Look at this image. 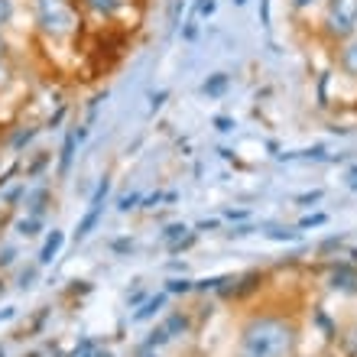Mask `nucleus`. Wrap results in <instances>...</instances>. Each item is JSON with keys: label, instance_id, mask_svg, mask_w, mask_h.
Returning <instances> with one entry per match:
<instances>
[{"label": "nucleus", "instance_id": "obj_45", "mask_svg": "<svg viewBox=\"0 0 357 357\" xmlns=\"http://www.w3.org/2000/svg\"><path fill=\"white\" fill-rule=\"evenodd\" d=\"M0 59H10V42H7L3 33H0Z\"/></svg>", "mask_w": 357, "mask_h": 357}, {"label": "nucleus", "instance_id": "obj_22", "mask_svg": "<svg viewBox=\"0 0 357 357\" xmlns=\"http://www.w3.org/2000/svg\"><path fill=\"white\" fill-rule=\"evenodd\" d=\"M195 244H199V231H189V234H185V237H182V241L169 244L166 250L172 253V257H176V253H185V250H192V247H195Z\"/></svg>", "mask_w": 357, "mask_h": 357}, {"label": "nucleus", "instance_id": "obj_46", "mask_svg": "<svg viewBox=\"0 0 357 357\" xmlns=\"http://www.w3.org/2000/svg\"><path fill=\"white\" fill-rule=\"evenodd\" d=\"M347 185H351V189L357 192V163L351 169H347Z\"/></svg>", "mask_w": 357, "mask_h": 357}, {"label": "nucleus", "instance_id": "obj_37", "mask_svg": "<svg viewBox=\"0 0 357 357\" xmlns=\"http://www.w3.org/2000/svg\"><path fill=\"white\" fill-rule=\"evenodd\" d=\"M23 195H26V182H20V185H13V189L7 192V195H3V201H7V205H17V201H20Z\"/></svg>", "mask_w": 357, "mask_h": 357}, {"label": "nucleus", "instance_id": "obj_34", "mask_svg": "<svg viewBox=\"0 0 357 357\" xmlns=\"http://www.w3.org/2000/svg\"><path fill=\"white\" fill-rule=\"evenodd\" d=\"M341 247H345V237L338 234V237H328V241L322 244V247H318V253L325 257V253H331V250H341Z\"/></svg>", "mask_w": 357, "mask_h": 357}, {"label": "nucleus", "instance_id": "obj_21", "mask_svg": "<svg viewBox=\"0 0 357 357\" xmlns=\"http://www.w3.org/2000/svg\"><path fill=\"white\" fill-rule=\"evenodd\" d=\"M49 163H53V153H46V149H39V156L33 159L30 166H26V178H36L42 172V169L49 166Z\"/></svg>", "mask_w": 357, "mask_h": 357}, {"label": "nucleus", "instance_id": "obj_25", "mask_svg": "<svg viewBox=\"0 0 357 357\" xmlns=\"http://www.w3.org/2000/svg\"><path fill=\"white\" fill-rule=\"evenodd\" d=\"M140 201H143V195H140V192H127V195H120V199H117V211H134V208H140Z\"/></svg>", "mask_w": 357, "mask_h": 357}, {"label": "nucleus", "instance_id": "obj_47", "mask_svg": "<svg viewBox=\"0 0 357 357\" xmlns=\"http://www.w3.org/2000/svg\"><path fill=\"white\" fill-rule=\"evenodd\" d=\"M208 228H221V221H218V218H211V221H199V231H208Z\"/></svg>", "mask_w": 357, "mask_h": 357}, {"label": "nucleus", "instance_id": "obj_23", "mask_svg": "<svg viewBox=\"0 0 357 357\" xmlns=\"http://www.w3.org/2000/svg\"><path fill=\"white\" fill-rule=\"evenodd\" d=\"M325 224H328V214L325 211H315V214H305L295 228H299V231H309V228H325Z\"/></svg>", "mask_w": 357, "mask_h": 357}, {"label": "nucleus", "instance_id": "obj_13", "mask_svg": "<svg viewBox=\"0 0 357 357\" xmlns=\"http://www.w3.org/2000/svg\"><path fill=\"white\" fill-rule=\"evenodd\" d=\"M65 241H68V237H65V231H59V228H53V231L46 234V241H42L39 253H36V263H39V266H49V263H53L55 257L62 253Z\"/></svg>", "mask_w": 357, "mask_h": 357}, {"label": "nucleus", "instance_id": "obj_7", "mask_svg": "<svg viewBox=\"0 0 357 357\" xmlns=\"http://www.w3.org/2000/svg\"><path fill=\"white\" fill-rule=\"evenodd\" d=\"M75 7L82 10V17H95V20L114 23L117 13L124 10V0H75Z\"/></svg>", "mask_w": 357, "mask_h": 357}, {"label": "nucleus", "instance_id": "obj_10", "mask_svg": "<svg viewBox=\"0 0 357 357\" xmlns=\"http://www.w3.org/2000/svg\"><path fill=\"white\" fill-rule=\"evenodd\" d=\"M159 325L166 328L169 341H172V338H178V335H192V331H195V315H192L189 309H176V312H169Z\"/></svg>", "mask_w": 357, "mask_h": 357}, {"label": "nucleus", "instance_id": "obj_32", "mask_svg": "<svg viewBox=\"0 0 357 357\" xmlns=\"http://www.w3.org/2000/svg\"><path fill=\"white\" fill-rule=\"evenodd\" d=\"M147 299H149V293H147V289H140V286L134 289V293H127V305H130V309H140Z\"/></svg>", "mask_w": 357, "mask_h": 357}, {"label": "nucleus", "instance_id": "obj_4", "mask_svg": "<svg viewBox=\"0 0 357 357\" xmlns=\"http://www.w3.org/2000/svg\"><path fill=\"white\" fill-rule=\"evenodd\" d=\"M111 185H114V178H111V176H101V182H98L95 192H91L88 211L82 214L78 228H75V244H84L88 237H91V234H95L98 224H101V218H104V201H107V195H111Z\"/></svg>", "mask_w": 357, "mask_h": 357}, {"label": "nucleus", "instance_id": "obj_2", "mask_svg": "<svg viewBox=\"0 0 357 357\" xmlns=\"http://www.w3.org/2000/svg\"><path fill=\"white\" fill-rule=\"evenodd\" d=\"M33 7V23L39 36L53 42H68L82 33V10L75 7V0H30Z\"/></svg>", "mask_w": 357, "mask_h": 357}, {"label": "nucleus", "instance_id": "obj_42", "mask_svg": "<svg viewBox=\"0 0 357 357\" xmlns=\"http://www.w3.org/2000/svg\"><path fill=\"white\" fill-rule=\"evenodd\" d=\"M65 114H68V107H59V111H55V114L53 117H49V120H46V127H49V130H55V127H59V124H62V120H65Z\"/></svg>", "mask_w": 357, "mask_h": 357}, {"label": "nucleus", "instance_id": "obj_9", "mask_svg": "<svg viewBox=\"0 0 357 357\" xmlns=\"http://www.w3.org/2000/svg\"><path fill=\"white\" fill-rule=\"evenodd\" d=\"M49 205H53V192L46 189V185H33V189H26V195H23V208H26V214H33V218H46V214H49Z\"/></svg>", "mask_w": 357, "mask_h": 357}, {"label": "nucleus", "instance_id": "obj_1", "mask_svg": "<svg viewBox=\"0 0 357 357\" xmlns=\"http://www.w3.org/2000/svg\"><path fill=\"white\" fill-rule=\"evenodd\" d=\"M302 325L293 312L283 309H257L237 328L234 357H299Z\"/></svg>", "mask_w": 357, "mask_h": 357}, {"label": "nucleus", "instance_id": "obj_26", "mask_svg": "<svg viewBox=\"0 0 357 357\" xmlns=\"http://www.w3.org/2000/svg\"><path fill=\"white\" fill-rule=\"evenodd\" d=\"M322 199H325V189H312V192H302V195L295 199V205H302V208H315Z\"/></svg>", "mask_w": 357, "mask_h": 357}, {"label": "nucleus", "instance_id": "obj_19", "mask_svg": "<svg viewBox=\"0 0 357 357\" xmlns=\"http://www.w3.org/2000/svg\"><path fill=\"white\" fill-rule=\"evenodd\" d=\"M192 228L189 224H185V221H172V224H166V228H163V234H159V241L166 244H176V241H182V237H185V234H189Z\"/></svg>", "mask_w": 357, "mask_h": 357}, {"label": "nucleus", "instance_id": "obj_30", "mask_svg": "<svg viewBox=\"0 0 357 357\" xmlns=\"http://www.w3.org/2000/svg\"><path fill=\"white\" fill-rule=\"evenodd\" d=\"M17 257H20V250H17L13 244H7V247H0V270H7L10 263H17Z\"/></svg>", "mask_w": 357, "mask_h": 357}, {"label": "nucleus", "instance_id": "obj_17", "mask_svg": "<svg viewBox=\"0 0 357 357\" xmlns=\"http://www.w3.org/2000/svg\"><path fill=\"white\" fill-rule=\"evenodd\" d=\"M39 130H42V127H36V124H30V127H20V130L13 134V140H10V149H13V153H20L23 147H30L33 140L39 137Z\"/></svg>", "mask_w": 357, "mask_h": 357}, {"label": "nucleus", "instance_id": "obj_8", "mask_svg": "<svg viewBox=\"0 0 357 357\" xmlns=\"http://www.w3.org/2000/svg\"><path fill=\"white\" fill-rule=\"evenodd\" d=\"M335 65H338V75H341V78L357 82V36H351L347 42L335 46Z\"/></svg>", "mask_w": 357, "mask_h": 357}, {"label": "nucleus", "instance_id": "obj_39", "mask_svg": "<svg viewBox=\"0 0 357 357\" xmlns=\"http://www.w3.org/2000/svg\"><path fill=\"white\" fill-rule=\"evenodd\" d=\"M166 98H169V88H163V91H156V95L149 98V114H156L159 107L166 104Z\"/></svg>", "mask_w": 357, "mask_h": 357}, {"label": "nucleus", "instance_id": "obj_44", "mask_svg": "<svg viewBox=\"0 0 357 357\" xmlns=\"http://www.w3.org/2000/svg\"><path fill=\"white\" fill-rule=\"evenodd\" d=\"M270 3H273V0H260V23L266 30H270Z\"/></svg>", "mask_w": 357, "mask_h": 357}, {"label": "nucleus", "instance_id": "obj_38", "mask_svg": "<svg viewBox=\"0 0 357 357\" xmlns=\"http://www.w3.org/2000/svg\"><path fill=\"white\" fill-rule=\"evenodd\" d=\"M182 39H185V42H195V39H199V23H195V17H192V20L182 26Z\"/></svg>", "mask_w": 357, "mask_h": 357}, {"label": "nucleus", "instance_id": "obj_35", "mask_svg": "<svg viewBox=\"0 0 357 357\" xmlns=\"http://www.w3.org/2000/svg\"><path fill=\"white\" fill-rule=\"evenodd\" d=\"M163 205V192H153V195H143V201H140V208L143 211H153Z\"/></svg>", "mask_w": 357, "mask_h": 357}, {"label": "nucleus", "instance_id": "obj_41", "mask_svg": "<svg viewBox=\"0 0 357 357\" xmlns=\"http://www.w3.org/2000/svg\"><path fill=\"white\" fill-rule=\"evenodd\" d=\"M72 357H95V341H88V338H84L82 347H75Z\"/></svg>", "mask_w": 357, "mask_h": 357}, {"label": "nucleus", "instance_id": "obj_6", "mask_svg": "<svg viewBox=\"0 0 357 357\" xmlns=\"http://www.w3.org/2000/svg\"><path fill=\"white\" fill-rule=\"evenodd\" d=\"M328 289L357 295V263H351V260H331L328 263Z\"/></svg>", "mask_w": 357, "mask_h": 357}, {"label": "nucleus", "instance_id": "obj_49", "mask_svg": "<svg viewBox=\"0 0 357 357\" xmlns=\"http://www.w3.org/2000/svg\"><path fill=\"white\" fill-rule=\"evenodd\" d=\"M244 3H247V0H234V7H244Z\"/></svg>", "mask_w": 357, "mask_h": 357}, {"label": "nucleus", "instance_id": "obj_28", "mask_svg": "<svg viewBox=\"0 0 357 357\" xmlns=\"http://www.w3.org/2000/svg\"><path fill=\"white\" fill-rule=\"evenodd\" d=\"M107 247H111V253L124 257V253H134V247H137V244H134V237H114Z\"/></svg>", "mask_w": 357, "mask_h": 357}, {"label": "nucleus", "instance_id": "obj_31", "mask_svg": "<svg viewBox=\"0 0 357 357\" xmlns=\"http://www.w3.org/2000/svg\"><path fill=\"white\" fill-rule=\"evenodd\" d=\"M10 82H13V65H10V59H0V91H3V88H10Z\"/></svg>", "mask_w": 357, "mask_h": 357}, {"label": "nucleus", "instance_id": "obj_15", "mask_svg": "<svg viewBox=\"0 0 357 357\" xmlns=\"http://www.w3.org/2000/svg\"><path fill=\"white\" fill-rule=\"evenodd\" d=\"M13 231H17V237H26V241H33V237H39V234L46 231V218H33V214H23V218H17Z\"/></svg>", "mask_w": 357, "mask_h": 357}, {"label": "nucleus", "instance_id": "obj_24", "mask_svg": "<svg viewBox=\"0 0 357 357\" xmlns=\"http://www.w3.org/2000/svg\"><path fill=\"white\" fill-rule=\"evenodd\" d=\"M253 231H257V224L244 221V224H234L231 231H224V237H228V241H244V237H250Z\"/></svg>", "mask_w": 357, "mask_h": 357}, {"label": "nucleus", "instance_id": "obj_14", "mask_svg": "<svg viewBox=\"0 0 357 357\" xmlns=\"http://www.w3.org/2000/svg\"><path fill=\"white\" fill-rule=\"evenodd\" d=\"M228 88H231V75L228 72H211L205 82H201V95L211 98V101H218V98L228 95Z\"/></svg>", "mask_w": 357, "mask_h": 357}, {"label": "nucleus", "instance_id": "obj_29", "mask_svg": "<svg viewBox=\"0 0 357 357\" xmlns=\"http://www.w3.org/2000/svg\"><path fill=\"white\" fill-rule=\"evenodd\" d=\"M182 10H185V0H172V3H169V30H178Z\"/></svg>", "mask_w": 357, "mask_h": 357}, {"label": "nucleus", "instance_id": "obj_3", "mask_svg": "<svg viewBox=\"0 0 357 357\" xmlns=\"http://www.w3.org/2000/svg\"><path fill=\"white\" fill-rule=\"evenodd\" d=\"M318 33L328 46H341L351 36H357V0H325Z\"/></svg>", "mask_w": 357, "mask_h": 357}, {"label": "nucleus", "instance_id": "obj_11", "mask_svg": "<svg viewBox=\"0 0 357 357\" xmlns=\"http://www.w3.org/2000/svg\"><path fill=\"white\" fill-rule=\"evenodd\" d=\"M166 305H169V293H153L147 302L130 315V325H143V322H149V318L163 315V312H166Z\"/></svg>", "mask_w": 357, "mask_h": 357}, {"label": "nucleus", "instance_id": "obj_33", "mask_svg": "<svg viewBox=\"0 0 357 357\" xmlns=\"http://www.w3.org/2000/svg\"><path fill=\"white\" fill-rule=\"evenodd\" d=\"M214 7H218V0H199V3H195V17H201V20H205V17H211V13H214Z\"/></svg>", "mask_w": 357, "mask_h": 357}, {"label": "nucleus", "instance_id": "obj_20", "mask_svg": "<svg viewBox=\"0 0 357 357\" xmlns=\"http://www.w3.org/2000/svg\"><path fill=\"white\" fill-rule=\"evenodd\" d=\"M266 237L273 244H295V241H302V231L299 228H270Z\"/></svg>", "mask_w": 357, "mask_h": 357}, {"label": "nucleus", "instance_id": "obj_16", "mask_svg": "<svg viewBox=\"0 0 357 357\" xmlns=\"http://www.w3.org/2000/svg\"><path fill=\"white\" fill-rule=\"evenodd\" d=\"M39 270H42V266L36 260L26 263L20 273H17V289H20V293H30L33 286H36V280H39Z\"/></svg>", "mask_w": 357, "mask_h": 357}, {"label": "nucleus", "instance_id": "obj_43", "mask_svg": "<svg viewBox=\"0 0 357 357\" xmlns=\"http://www.w3.org/2000/svg\"><path fill=\"white\" fill-rule=\"evenodd\" d=\"M224 218H228V221H247V218H250V211H244V208H228V211H224Z\"/></svg>", "mask_w": 357, "mask_h": 357}, {"label": "nucleus", "instance_id": "obj_18", "mask_svg": "<svg viewBox=\"0 0 357 357\" xmlns=\"http://www.w3.org/2000/svg\"><path fill=\"white\" fill-rule=\"evenodd\" d=\"M163 293H169V295H192V293H195V280H189V276H172V280H166Z\"/></svg>", "mask_w": 357, "mask_h": 357}, {"label": "nucleus", "instance_id": "obj_48", "mask_svg": "<svg viewBox=\"0 0 357 357\" xmlns=\"http://www.w3.org/2000/svg\"><path fill=\"white\" fill-rule=\"evenodd\" d=\"M345 257H347V260H351V263H357V247H351V250H345Z\"/></svg>", "mask_w": 357, "mask_h": 357}, {"label": "nucleus", "instance_id": "obj_12", "mask_svg": "<svg viewBox=\"0 0 357 357\" xmlns=\"http://www.w3.org/2000/svg\"><path fill=\"white\" fill-rule=\"evenodd\" d=\"M75 153H78V137H75V130H68L62 137V147H59V163H55V176L59 178H68L75 166Z\"/></svg>", "mask_w": 357, "mask_h": 357}, {"label": "nucleus", "instance_id": "obj_5", "mask_svg": "<svg viewBox=\"0 0 357 357\" xmlns=\"http://www.w3.org/2000/svg\"><path fill=\"white\" fill-rule=\"evenodd\" d=\"M263 283H266V273H263V270H247V273H241V276H231V280L224 283V289H221V295H228L231 302H244V299L260 293Z\"/></svg>", "mask_w": 357, "mask_h": 357}, {"label": "nucleus", "instance_id": "obj_36", "mask_svg": "<svg viewBox=\"0 0 357 357\" xmlns=\"http://www.w3.org/2000/svg\"><path fill=\"white\" fill-rule=\"evenodd\" d=\"M214 127H218V134H231V130H234L237 124H234V117L218 114V117H214Z\"/></svg>", "mask_w": 357, "mask_h": 357}, {"label": "nucleus", "instance_id": "obj_27", "mask_svg": "<svg viewBox=\"0 0 357 357\" xmlns=\"http://www.w3.org/2000/svg\"><path fill=\"white\" fill-rule=\"evenodd\" d=\"M13 13H17V3L13 0H0V33L13 23Z\"/></svg>", "mask_w": 357, "mask_h": 357}, {"label": "nucleus", "instance_id": "obj_40", "mask_svg": "<svg viewBox=\"0 0 357 357\" xmlns=\"http://www.w3.org/2000/svg\"><path fill=\"white\" fill-rule=\"evenodd\" d=\"M322 0H289V7H293L295 13H305V10H312V7H318Z\"/></svg>", "mask_w": 357, "mask_h": 357}]
</instances>
